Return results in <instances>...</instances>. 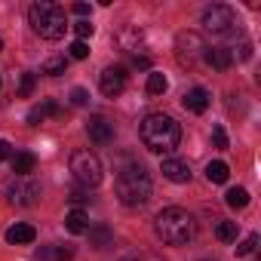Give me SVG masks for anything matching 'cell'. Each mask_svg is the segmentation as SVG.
<instances>
[{
  "instance_id": "cell-4",
  "label": "cell",
  "mask_w": 261,
  "mask_h": 261,
  "mask_svg": "<svg viewBox=\"0 0 261 261\" xmlns=\"http://www.w3.org/2000/svg\"><path fill=\"white\" fill-rule=\"evenodd\" d=\"M28 22L34 28V34H40L43 40H59L68 28V19H65V10L59 4H49V0H40L28 10Z\"/></svg>"
},
{
  "instance_id": "cell-31",
  "label": "cell",
  "mask_w": 261,
  "mask_h": 261,
  "mask_svg": "<svg viewBox=\"0 0 261 261\" xmlns=\"http://www.w3.org/2000/svg\"><path fill=\"white\" fill-rule=\"evenodd\" d=\"M74 255V249H68V246H59V249H53V258H59V261H68Z\"/></svg>"
},
{
  "instance_id": "cell-26",
  "label": "cell",
  "mask_w": 261,
  "mask_h": 261,
  "mask_svg": "<svg viewBox=\"0 0 261 261\" xmlns=\"http://www.w3.org/2000/svg\"><path fill=\"white\" fill-rule=\"evenodd\" d=\"M255 249H258V233H249V237H246V240L237 246V255L243 258V255H252Z\"/></svg>"
},
{
  "instance_id": "cell-35",
  "label": "cell",
  "mask_w": 261,
  "mask_h": 261,
  "mask_svg": "<svg viewBox=\"0 0 261 261\" xmlns=\"http://www.w3.org/2000/svg\"><path fill=\"white\" fill-rule=\"evenodd\" d=\"M123 261H136V258H123Z\"/></svg>"
},
{
  "instance_id": "cell-18",
  "label": "cell",
  "mask_w": 261,
  "mask_h": 261,
  "mask_svg": "<svg viewBox=\"0 0 261 261\" xmlns=\"http://www.w3.org/2000/svg\"><path fill=\"white\" fill-rule=\"evenodd\" d=\"M114 243V233H111V227H105V224H95V227H89V246H95V249H108Z\"/></svg>"
},
{
  "instance_id": "cell-8",
  "label": "cell",
  "mask_w": 261,
  "mask_h": 261,
  "mask_svg": "<svg viewBox=\"0 0 261 261\" xmlns=\"http://www.w3.org/2000/svg\"><path fill=\"white\" fill-rule=\"evenodd\" d=\"M206 43H203V37L200 34H194V31H188V34H178V43H175V53H178V62L181 65H188V68H194L203 56H206Z\"/></svg>"
},
{
  "instance_id": "cell-12",
  "label": "cell",
  "mask_w": 261,
  "mask_h": 261,
  "mask_svg": "<svg viewBox=\"0 0 261 261\" xmlns=\"http://www.w3.org/2000/svg\"><path fill=\"white\" fill-rule=\"evenodd\" d=\"M209 98H212V95H209L203 86H194V89L185 92L181 105H185V111H191V114H203V111L209 108Z\"/></svg>"
},
{
  "instance_id": "cell-24",
  "label": "cell",
  "mask_w": 261,
  "mask_h": 261,
  "mask_svg": "<svg viewBox=\"0 0 261 261\" xmlns=\"http://www.w3.org/2000/svg\"><path fill=\"white\" fill-rule=\"evenodd\" d=\"M34 86H37V77H34L31 71H25L22 80H19V95H22V98H31V95H34Z\"/></svg>"
},
{
  "instance_id": "cell-19",
  "label": "cell",
  "mask_w": 261,
  "mask_h": 261,
  "mask_svg": "<svg viewBox=\"0 0 261 261\" xmlns=\"http://www.w3.org/2000/svg\"><path fill=\"white\" fill-rule=\"evenodd\" d=\"M206 178H209L212 185H224V181L230 178V169H227V163H224V160H212V163L206 166Z\"/></svg>"
},
{
  "instance_id": "cell-10",
  "label": "cell",
  "mask_w": 261,
  "mask_h": 261,
  "mask_svg": "<svg viewBox=\"0 0 261 261\" xmlns=\"http://www.w3.org/2000/svg\"><path fill=\"white\" fill-rule=\"evenodd\" d=\"M86 133H89V139H92L95 145H111V142H114V123H111L105 114H95V117H89V123H86Z\"/></svg>"
},
{
  "instance_id": "cell-13",
  "label": "cell",
  "mask_w": 261,
  "mask_h": 261,
  "mask_svg": "<svg viewBox=\"0 0 261 261\" xmlns=\"http://www.w3.org/2000/svg\"><path fill=\"white\" fill-rule=\"evenodd\" d=\"M215 71H227L230 65H233V53L227 49V46H212V49H206V56H203Z\"/></svg>"
},
{
  "instance_id": "cell-20",
  "label": "cell",
  "mask_w": 261,
  "mask_h": 261,
  "mask_svg": "<svg viewBox=\"0 0 261 261\" xmlns=\"http://www.w3.org/2000/svg\"><path fill=\"white\" fill-rule=\"evenodd\" d=\"M224 203H227L230 209H243V206H249V191H246V188H230V191L224 194Z\"/></svg>"
},
{
  "instance_id": "cell-32",
  "label": "cell",
  "mask_w": 261,
  "mask_h": 261,
  "mask_svg": "<svg viewBox=\"0 0 261 261\" xmlns=\"http://www.w3.org/2000/svg\"><path fill=\"white\" fill-rule=\"evenodd\" d=\"M10 157H13V145L0 139V163H4V160H10Z\"/></svg>"
},
{
  "instance_id": "cell-2",
  "label": "cell",
  "mask_w": 261,
  "mask_h": 261,
  "mask_svg": "<svg viewBox=\"0 0 261 261\" xmlns=\"http://www.w3.org/2000/svg\"><path fill=\"white\" fill-rule=\"evenodd\" d=\"M154 230H157V237H160L163 243H169V246H188V243L194 240V233H197V224H194V215H191L188 209L169 206V209H163V212L157 215Z\"/></svg>"
},
{
  "instance_id": "cell-23",
  "label": "cell",
  "mask_w": 261,
  "mask_h": 261,
  "mask_svg": "<svg viewBox=\"0 0 261 261\" xmlns=\"http://www.w3.org/2000/svg\"><path fill=\"white\" fill-rule=\"evenodd\" d=\"M68 71V59H46V65H43V74H49V77H62Z\"/></svg>"
},
{
  "instance_id": "cell-29",
  "label": "cell",
  "mask_w": 261,
  "mask_h": 261,
  "mask_svg": "<svg viewBox=\"0 0 261 261\" xmlns=\"http://www.w3.org/2000/svg\"><path fill=\"white\" fill-rule=\"evenodd\" d=\"M86 101H89V92H86V89H74V92H71V105H77V108H83Z\"/></svg>"
},
{
  "instance_id": "cell-5",
  "label": "cell",
  "mask_w": 261,
  "mask_h": 261,
  "mask_svg": "<svg viewBox=\"0 0 261 261\" xmlns=\"http://www.w3.org/2000/svg\"><path fill=\"white\" fill-rule=\"evenodd\" d=\"M71 175H74V181L80 185V188H95V185H101V160L92 154V151H74L71 154Z\"/></svg>"
},
{
  "instance_id": "cell-22",
  "label": "cell",
  "mask_w": 261,
  "mask_h": 261,
  "mask_svg": "<svg viewBox=\"0 0 261 261\" xmlns=\"http://www.w3.org/2000/svg\"><path fill=\"white\" fill-rule=\"evenodd\" d=\"M166 86H169V83H166V77H163V74H157V71H151V74H148V95H163V92H166Z\"/></svg>"
},
{
  "instance_id": "cell-9",
  "label": "cell",
  "mask_w": 261,
  "mask_h": 261,
  "mask_svg": "<svg viewBox=\"0 0 261 261\" xmlns=\"http://www.w3.org/2000/svg\"><path fill=\"white\" fill-rule=\"evenodd\" d=\"M98 86H101V92H105L108 98H117V95L126 89V68H123V65L105 68L101 77H98Z\"/></svg>"
},
{
  "instance_id": "cell-7",
  "label": "cell",
  "mask_w": 261,
  "mask_h": 261,
  "mask_svg": "<svg viewBox=\"0 0 261 261\" xmlns=\"http://www.w3.org/2000/svg\"><path fill=\"white\" fill-rule=\"evenodd\" d=\"M237 25V16L227 4H212L206 13H203V28L212 31V34H230Z\"/></svg>"
},
{
  "instance_id": "cell-1",
  "label": "cell",
  "mask_w": 261,
  "mask_h": 261,
  "mask_svg": "<svg viewBox=\"0 0 261 261\" xmlns=\"http://www.w3.org/2000/svg\"><path fill=\"white\" fill-rule=\"evenodd\" d=\"M139 133H142L145 148L154 151V154H169L181 142V126L169 114H151V117H145Z\"/></svg>"
},
{
  "instance_id": "cell-25",
  "label": "cell",
  "mask_w": 261,
  "mask_h": 261,
  "mask_svg": "<svg viewBox=\"0 0 261 261\" xmlns=\"http://www.w3.org/2000/svg\"><path fill=\"white\" fill-rule=\"evenodd\" d=\"M68 53H71V59H77V62H83V59H89V43H86V40H74Z\"/></svg>"
},
{
  "instance_id": "cell-33",
  "label": "cell",
  "mask_w": 261,
  "mask_h": 261,
  "mask_svg": "<svg viewBox=\"0 0 261 261\" xmlns=\"http://www.w3.org/2000/svg\"><path fill=\"white\" fill-rule=\"evenodd\" d=\"M71 10H74V13H77V16H80V19H86V16H89V13H92V10H89V4H74V7H71Z\"/></svg>"
},
{
  "instance_id": "cell-6",
  "label": "cell",
  "mask_w": 261,
  "mask_h": 261,
  "mask_svg": "<svg viewBox=\"0 0 261 261\" xmlns=\"http://www.w3.org/2000/svg\"><path fill=\"white\" fill-rule=\"evenodd\" d=\"M4 194H7V200H10L13 206H34V203L40 200V185H37V181H31V178L13 175V178L7 181Z\"/></svg>"
},
{
  "instance_id": "cell-21",
  "label": "cell",
  "mask_w": 261,
  "mask_h": 261,
  "mask_svg": "<svg viewBox=\"0 0 261 261\" xmlns=\"http://www.w3.org/2000/svg\"><path fill=\"white\" fill-rule=\"evenodd\" d=\"M215 237H218L221 243H233V240H237V221H224V218H221V221L215 224Z\"/></svg>"
},
{
  "instance_id": "cell-17",
  "label": "cell",
  "mask_w": 261,
  "mask_h": 261,
  "mask_svg": "<svg viewBox=\"0 0 261 261\" xmlns=\"http://www.w3.org/2000/svg\"><path fill=\"white\" fill-rule=\"evenodd\" d=\"M65 227H68L71 233H86V230H89L86 212H83V209H71V212L65 215Z\"/></svg>"
},
{
  "instance_id": "cell-34",
  "label": "cell",
  "mask_w": 261,
  "mask_h": 261,
  "mask_svg": "<svg viewBox=\"0 0 261 261\" xmlns=\"http://www.w3.org/2000/svg\"><path fill=\"white\" fill-rule=\"evenodd\" d=\"M0 53H4V40H0Z\"/></svg>"
},
{
  "instance_id": "cell-28",
  "label": "cell",
  "mask_w": 261,
  "mask_h": 261,
  "mask_svg": "<svg viewBox=\"0 0 261 261\" xmlns=\"http://www.w3.org/2000/svg\"><path fill=\"white\" fill-rule=\"evenodd\" d=\"M212 139H215V148L218 151H227V133L221 126H212Z\"/></svg>"
},
{
  "instance_id": "cell-27",
  "label": "cell",
  "mask_w": 261,
  "mask_h": 261,
  "mask_svg": "<svg viewBox=\"0 0 261 261\" xmlns=\"http://www.w3.org/2000/svg\"><path fill=\"white\" fill-rule=\"evenodd\" d=\"M92 25H89V19H80L77 25H74V34H77V40H86V37H92Z\"/></svg>"
},
{
  "instance_id": "cell-30",
  "label": "cell",
  "mask_w": 261,
  "mask_h": 261,
  "mask_svg": "<svg viewBox=\"0 0 261 261\" xmlns=\"http://www.w3.org/2000/svg\"><path fill=\"white\" fill-rule=\"evenodd\" d=\"M86 200H89V191H86V188H74V191H71V203L80 206V203H86Z\"/></svg>"
},
{
  "instance_id": "cell-3",
  "label": "cell",
  "mask_w": 261,
  "mask_h": 261,
  "mask_svg": "<svg viewBox=\"0 0 261 261\" xmlns=\"http://www.w3.org/2000/svg\"><path fill=\"white\" fill-rule=\"evenodd\" d=\"M114 191L120 197L123 206H142L151 200V178L145 172V166L139 163H129L126 169H120L117 181H114Z\"/></svg>"
},
{
  "instance_id": "cell-14",
  "label": "cell",
  "mask_w": 261,
  "mask_h": 261,
  "mask_svg": "<svg viewBox=\"0 0 261 261\" xmlns=\"http://www.w3.org/2000/svg\"><path fill=\"white\" fill-rule=\"evenodd\" d=\"M62 114V108H59V101H53V98H46L43 105H37V108H31V114H28V123L31 126H40L46 117H59Z\"/></svg>"
},
{
  "instance_id": "cell-11",
  "label": "cell",
  "mask_w": 261,
  "mask_h": 261,
  "mask_svg": "<svg viewBox=\"0 0 261 261\" xmlns=\"http://www.w3.org/2000/svg\"><path fill=\"white\" fill-rule=\"evenodd\" d=\"M163 175L175 185H188L191 181V166L178 157H169V160H163Z\"/></svg>"
},
{
  "instance_id": "cell-15",
  "label": "cell",
  "mask_w": 261,
  "mask_h": 261,
  "mask_svg": "<svg viewBox=\"0 0 261 261\" xmlns=\"http://www.w3.org/2000/svg\"><path fill=\"white\" fill-rule=\"evenodd\" d=\"M34 240H37V230L31 224H13L7 230V243H13V246H28Z\"/></svg>"
},
{
  "instance_id": "cell-16",
  "label": "cell",
  "mask_w": 261,
  "mask_h": 261,
  "mask_svg": "<svg viewBox=\"0 0 261 261\" xmlns=\"http://www.w3.org/2000/svg\"><path fill=\"white\" fill-rule=\"evenodd\" d=\"M10 160H13V172L22 175V178H28V175L34 172V166H37V157H34L31 151H19V154H13Z\"/></svg>"
}]
</instances>
